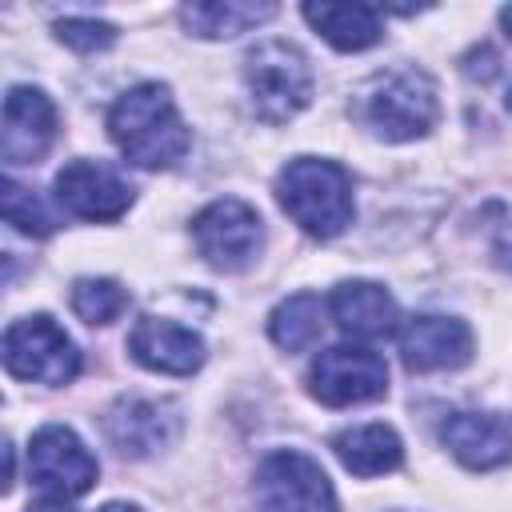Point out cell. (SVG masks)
<instances>
[{"label": "cell", "mask_w": 512, "mask_h": 512, "mask_svg": "<svg viewBox=\"0 0 512 512\" xmlns=\"http://www.w3.org/2000/svg\"><path fill=\"white\" fill-rule=\"evenodd\" d=\"M108 136L136 168H172L188 152V128L164 84H136L108 108Z\"/></svg>", "instance_id": "6da1fadb"}, {"label": "cell", "mask_w": 512, "mask_h": 512, "mask_svg": "<svg viewBox=\"0 0 512 512\" xmlns=\"http://www.w3.org/2000/svg\"><path fill=\"white\" fill-rule=\"evenodd\" d=\"M276 200L316 240H332L352 224V180L332 160H288L276 176Z\"/></svg>", "instance_id": "7a4b0ae2"}, {"label": "cell", "mask_w": 512, "mask_h": 512, "mask_svg": "<svg viewBox=\"0 0 512 512\" xmlns=\"http://www.w3.org/2000/svg\"><path fill=\"white\" fill-rule=\"evenodd\" d=\"M356 116L380 140H416V136L432 132V124L440 116L436 84L416 68L384 72L360 92Z\"/></svg>", "instance_id": "3957f363"}, {"label": "cell", "mask_w": 512, "mask_h": 512, "mask_svg": "<svg viewBox=\"0 0 512 512\" xmlns=\"http://www.w3.org/2000/svg\"><path fill=\"white\" fill-rule=\"evenodd\" d=\"M244 88L264 124H284L312 100L308 56L288 40H264L244 56Z\"/></svg>", "instance_id": "277c9868"}, {"label": "cell", "mask_w": 512, "mask_h": 512, "mask_svg": "<svg viewBox=\"0 0 512 512\" xmlns=\"http://www.w3.org/2000/svg\"><path fill=\"white\" fill-rule=\"evenodd\" d=\"M252 496L260 512H336V492L324 468L292 448L260 460Z\"/></svg>", "instance_id": "5b68a950"}, {"label": "cell", "mask_w": 512, "mask_h": 512, "mask_svg": "<svg viewBox=\"0 0 512 512\" xmlns=\"http://www.w3.org/2000/svg\"><path fill=\"white\" fill-rule=\"evenodd\" d=\"M4 368L16 380L68 384L80 372V352L52 316H24L4 332Z\"/></svg>", "instance_id": "8992f818"}, {"label": "cell", "mask_w": 512, "mask_h": 512, "mask_svg": "<svg viewBox=\"0 0 512 512\" xmlns=\"http://www.w3.org/2000/svg\"><path fill=\"white\" fill-rule=\"evenodd\" d=\"M308 388L328 408H348L384 396L388 388V364L380 352L364 344H332L324 348L308 368Z\"/></svg>", "instance_id": "52a82bcc"}, {"label": "cell", "mask_w": 512, "mask_h": 512, "mask_svg": "<svg viewBox=\"0 0 512 512\" xmlns=\"http://www.w3.org/2000/svg\"><path fill=\"white\" fill-rule=\"evenodd\" d=\"M192 240L196 252L220 268V272H240L256 260L264 244V224L260 212L244 200H212L196 220H192Z\"/></svg>", "instance_id": "ba28073f"}, {"label": "cell", "mask_w": 512, "mask_h": 512, "mask_svg": "<svg viewBox=\"0 0 512 512\" xmlns=\"http://www.w3.org/2000/svg\"><path fill=\"white\" fill-rule=\"evenodd\" d=\"M96 460L92 452L80 444V436L64 424H44L32 444H28V476L40 492H48L52 500H72L84 496L96 484Z\"/></svg>", "instance_id": "9c48e42d"}, {"label": "cell", "mask_w": 512, "mask_h": 512, "mask_svg": "<svg viewBox=\"0 0 512 512\" xmlns=\"http://www.w3.org/2000/svg\"><path fill=\"white\" fill-rule=\"evenodd\" d=\"M56 200L80 220H116L132 204V184L100 160H72L56 176Z\"/></svg>", "instance_id": "30bf717a"}, {"label": "cell", "mask_w": 512, "mask_h": 512, "mask_svg": "<svg viewBox=\"0 0 512 512\" xmlns=\"http://www.w3.org/2000/svg\"><path fill=\"white\" fill-rule=\"evenodd\" d=\"M104 432L112 440V448L120 456H152L160 448H168L180 432V412L168 400H148V396H120L108 416H104Z\"/></svg>", "instance_id": "8fae6325"}, {"label": "cell", "mask_w": 512, "mask_h": 512, "mask_svg": "<svg viewBox=\"0 0 512 512\" xmlns=\"http://www.w3.org/2000/svg\"><path fill=\"white\" fill-rule=\"evenodd\" d=\"M56 140V108L40 88L16 84L4 96V132L0 156L4 164H36Z\"/></svg>", "instance_id": "7c38bea8"}, {"label": "cell", "mask_w": 512, "mask_h": 512, "mask_svg": "<svg viewBox=\"0 0 512 512\" xmlns=\"http://www.w3.org/2000/svg\"><path fill=\"white\" fill-rule=\"evenodd\" d=\"M400 356L412 372H448L472 360V328L456 316H412L400 328Z\"/></svg>", "instance_id": "4fadbf2b"}, {"label": "cell", "mask_w": 512, "mask_h": 512, "mask_svg": "<svg viewBox=\"0 0 512 512\" xmlns=\"http://www.w3.org/2000/svg\"><path fill=\"white\" fill-rule=\"evenodd\" d=\"M128 352L136 364L152 372H168V376H192L204 364V340L192 328L176 320H160V316L136 320V328L128 332Z\"/></svg>", "instance_id": "5bb4252c"}, {"label": "cell", "mask_w": 512, "mask_h": 512, "mask_svg": "<svg viewBox=\"0 0 512 512\" xmlns=\"http://www.w3.org/2000/svg\"><path fill=\"white\" fill-rule=\"evenodd\" d=\"M440 440L464 468L476 472L512 460V424L496 412H452L440 424Z\"/></svg>", "instance_id": "9a60e30c"}, {"label": "cell", "mask_w": 512, "mask_h": 512, "mask_svg": "<svg viewBox=\"0 0 512 512\" xmlns=\"http://www.w3.org/2000/svg\"><path fill=\"white\" fill-rule=\"evenodd\" d=\"M328 312L348 336H360V340H384V336H392L400 328L396 300L372 280L336 284V292L328 296Z\"/></svg>", "instance_id": "2e32d148"}, {"label": "cell", "mask_w": 512, "mask_h": 512, "mask_svg": "<svg viewBox=\"0 0 512 512\" xmlns=\"http://www.w3.org/2000/svg\"><path fill=\"white\" fill-rule=\"evenodd\" d=\"M332 452L340 456V464L352 476H384V472L400 468V460H404V444L388 424L348 428L332 440Z\"/></svg>", "instance_id": "e0dca14e"}, {"label": "cell", "mask_w": 512, "mask_h": 512, "mask_svg": "<svg viewBox=\"0 0 512 512\" xmlns=\"http://www.w3.org/2000/svg\"><path fill=\"white\" fill-rule=\"evenodd\" d=\"M304 20L340 52L372 48L384 32L372 4H304Z\"/></svg>", "instance_id": "ac0fdd59"}, {"label": "cell", "mask_w": 512, "mask_h": 512, "mask_svg": "<svg viewBox=\"0 0 512 512\" xmlns=\"http://www.w3.org/2000/svg\"><path fill=\"white\" fill-rule=\"evenodd\" d=\"M276 16V4H252V0H212V4H184L180 20L188 32L204 36V40H224V36H240L252 24H264Z\"/></svg>", "instance_id": "d6986e66"}, {"label": "cell", "mask_w": 512, "mask_h": 512, "mask_svg": "<svg viewBox=\"0 0 512 512\" xmlns=\"http://www.w3.org/2000/svg\"><path fill=\"white\" fill-rule=\"evenodd\" d=\"M320 328H324V300L312 296V292L288 296V300L276 304L272 316H268V336H272L280 348H288V352H300V348L316 344Z\"/></svg>", "instance_id": "ffe728a7"}, {"label": "cell", "mask_w": 512, "mask_h": 512, "mask_svg": "<svg viewBox=\"0 0 512 512\" xmlns=\"http://www.w3.org/2000/svg\"><path fill=\"white\" fill-rule=\"evenodd\" d=\"M128 308V292L108 276H84L72 284V312L84 324H112Z\"/></svg>", "instance_id": "44dd1931"}, {"label": "cell", "mask_w": 512, "mask_h": 512, "mask_svg": "<svg viewBox=\"0 0 512 512\" xmlns=\"http://www.w3.org/2000/svg\"><path fill=\"white\" fill-rule=\"evenodd\" d=\"M4 220H8L12 228L28 232V236H48V232L56 228L52 212L44 208V200H40L32 188L16 184V180H4Z\"/></svg>", "instance_id": "7402d4cb"}, {"label": "cell", "mask_w": 512, "mask_h": 512, "mask_svg": "<svg viewBox=\"0 0 512 512\" xmlns=\"http://www.w3.org/2000/svg\"><path fill=\"white\" fill-rule=\"evenodd\" d=\"M56 36H60L68 48H76V52H100V48H108V44L116 40V28L104 24V20L68 16V20L56 24Z\"/></svg>", "instance_id": "603a6c76"}, {"label": "cell", "mask_w": 512, "mask_h": 512, "mask_svg": "<svg viewBox=\"0 0 512 512\" xmlns=\"http://www.w3.org/2000/svg\"><path fill=\"white\" fill-rule=\"evenodd\" d=\"M496 264L504 272H512V224H504L500 236H496Z\"/></svg>", "instance_id": "cb8c5ba5"}, {"label": "cell", "mask_w": 512, "mask_h": 512, "mask_svg": "<svg viewBox=\"0 0 512 512\" xmlns=\"http://www.w3.org/2000/svg\"><path fill=\"white\" fill-rule=\"evenodd\" d=\"M28 512H72V508L64 500H48V504H32Z\"/></svg>", "instance_id": "d4e9b609"}, {"label": "cell", "mask_w": 512, "mask_h": 512, "mask_svg": "<svg viewBox=\"0 0 512 512\" xmlns=\"http://www.w3.org/2000/svg\"><path fill=\"white\" fill-rule=\"evenodd\" d=\"M96 512H140L136 504H104V508H96Z\"/></svg>", "instance_id": "484cf974"}, {"label": "cell", "mask_w": 512, "mask_h": 512, "mask_svg": "<svg viewBox=\"0 0 512 512\" xmlns=\"http://www.w3.org/2000/svg\"><path fill=\"white\" fill-rule=\"evenodd\" d=\"M500 24H504V28H508V36H512V8H504V12H500Z\"/></svg>", "instance_id": "4316f807"}, {"label": "cell", "mask_w": 512, "mask_h": 512, "mask_svg": "<svg viewBox=\"0 0 512 512\" xmlns=\"http://www.w3.org/2000/svg\"><path fill=\"white\" fill-rule=\"evenodd\" d=\"M504 104H508V108H512V84H508V92H504Z\"/></svg>", "instance_id": "83f0119b"}]
</instances>
